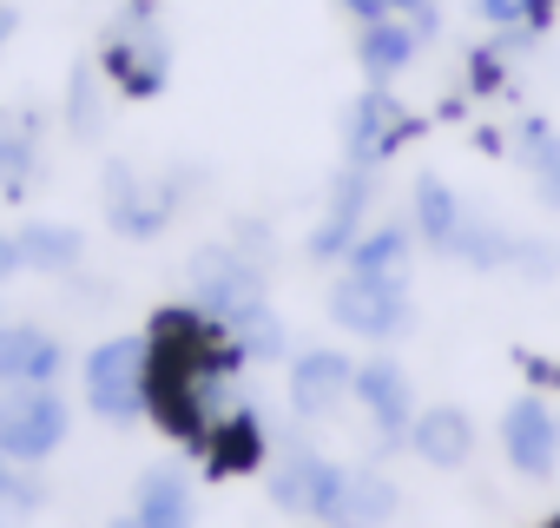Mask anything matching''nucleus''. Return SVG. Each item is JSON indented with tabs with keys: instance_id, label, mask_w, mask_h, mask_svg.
<instances>
[{
	"instance_id": "nucleus-27",
	"label": "nucleus",
	"mask_w": 560,
	"mask_h": 528,
	"mask_svg": "<svg viewBox=\"0 0 560 528\" xmlns=\"http://www.w3.org/2000/svg\"><path fill=\"white\" fill-rule=\"evenodd\" d=\"M508 278L553 285V278H560V238H547V231H521V244H514V272H508Z\"/></svg>"
},
{
	"instance_id": "nucleus-15",
	"label": "nucleus",
	"mask_w": 560,
	"mask_h": 528,
	"mask_svg": "<svg viewBox=\"0 0 560 528\" xmlns=\"http://www.w3.org/2000/svg\"><path fill=\"white\" fill-rule=\"evenodd\" d=\"M67 377V344L47 324L8 318L0 324V390H27V383H60Z\"/></svg>"
},
{
	"instance_id": "nucleus-9",
	"label": "nucleus",
	"mask_w": 560,
	"mask_h": 528,
	"mask_svg": "<svg viewBox=\"0 0 560 528\" xmlns=\"http://www.w3.org/2000/svg\"><path fill=\"white\" fill-rule=\"evenodd\" d=\"M330 469H337V456H324L317 436L291 416L284 429H277V449H270V469H264L270 508H284V515H317V502H324V489H330Z\"/></svg>"
},
{
	"instance_id": "nucleus-36",
	"label": "nucleus",
	"mask_w": 560,
	"mask_h": 528,
	"mask_svg": "<svg viewBox=\"0 0 560 528\" xmlns=\"http://www.w3.org/2000/svg\"><path fill=\"white\" fill-rule=\"evenodd\" d=\"M337 8L357 21V27H370V21H383V0H337Z\"/></svg>"
},
{
	"instance_id": "nucleus-40",
	"label": "nucleus",
	"mask_w": 560,
	"mask_h": 528,
	"mask_svg": "<svg viewBox=\"0 0 560 528\" xmlns=\"http://www.w3.org/2000/svg\"><path fill=\"white\" fill-rule=\"evenodd\" d=\"M0 324H8V318H0Z\"/></svg>"
},
{
	"instance_id": "nucleus-16",
	"label": "nucleus",
	"mask_w": 560,
	"mask_h": 528,
	"mask_svg": "<svg viewBox=\"0 0 560 528\" xmlns=\"http://www.w3.org/2000/svg\"><path fill=\"white\" fill-rule=\"evenodd\" d=\"M270 449H277V436L264 429V416L244 403V410H231V416H218L211 423V436H205V469L211 475H264L270 469Z\"/></svg>"
},
{
	"instance_id": "nucleus-35",
	"label": "nucleus",
	"mask_w": 560,
	"mask_h": 528,
	"mask_svg": "<svg viewBox=\"0 0 560 528\" xmlns=\"http://www.w3.org/2000/svg\"><path fill=\"white\" fill-rule=\"evenodd\" d=\"M14 34H21V8H14V0H0V60H8Z\"/></svg>"
},
{
	"instance_id": "nucleus-38",
	"label": "nucleus",
	"mask_w": 560,
	"mask_h": 528,
	"mask_svg": "<svg viewBox=\"0 0 560 528\" xmlns=\"http://www.w3.org/2000/svg\"><path fill=\"white\" fill-rule=\"evenodd\" d=\"M14 469H21V462H14V456H8V449H0V482H8V475H14Z\"/></svg>"
},
{
	"instance_id": "nucleus-12",
	"label": "nucleus",
	"mask_w": 560,
	"mask_h": 528,
	"mask_svg": "<svg viewBox=\"0 0 560 528\" xmlns=\"http://www.w3.org/2000/svg\"><path fill=\"white\" fill-rule=\"evenodd\" d=\"M501 462L521 482H553L560 475V410L540 390H527L501 410Z\"/></svg>"
},
{
	"instance_id": "nucleus-34",
	"label": "nucleus",
	"mask_w": 560,
	"mask_h": 528,
	"mask_svg": "<svg viewBox=\"0 0 560 528\" xmlns=\"http://www.w3.org/2000/svg\"><path fill=\"white\" fill-rule=\"evenodd\" d=\"M27 272V264H21V244H14V231H0V285H14Z\"/></svg>"
},
{
	"instance_id": "nucleus-2",
	"label": "nucleus",
	"mask_w": 560,
	"mask_h": 528,
	"mask_svg": "<svg viewBox=\"0 0 560 528\" xmlns=\"http://www.w3.org/2000/svg\"><path fill=\"white\" fill-rule=\"evenodd\" d=\"M100 73L126 100H159L165 93L172 41H165V21H159L152 0H126V8H119V21L106 27V47H100Z\"/></svg>"
},
{
	"instance_id": "nucleus-33",
	"label": "nucleus",
	"mask_w": 560,
	"mask_h": 528,
	"mask_svg": "<svg viewBox=\"0 0 560 528\" xmlns=\"http://www.w3.org/2000/svg\"><path fill=\"white\" fill-rule=\"evenodd\" d=\"M409 27L422 34V47H435V41H442V8H435V0H429V8H416V14H409Z\"/></svg>"
},
{
	"instance_id": "nucleus-8",
	"label": "nucleus",
	"mask_w": 560,
	"mask_h": 528,
	"mask_svg": "<svg viewBox=\"0 0 560 528\" xmlns=\"http://www.w3.org/2000/svg\"><path fill=\"white\" fill-rule=\"evenodd\" d=\"M357 364L350 351H330V344H311L284 364V397H291V416L304 429H324L343 416V403L357 397Z\"/></svg>"
},
{
	"instance_id": "nucleus-28",
	"label": "nucleus",
	"mask_w": 560,
	"mask_h": 528,
	"mask_svg": "<svg viewBox=\"0 0 560 528\" xmlns=\"http://www.w3.org/2000/svg\"><path fill=\"white\" fill-rule=\"evenodd\" d=\"M521 165H527V185H534V198H540L547 211H560V133H547V139H540V146H534Z\"/></svg>"
},
{
	"instance_id": "nucleus-6",
	"label": "nucleus",
	"mask_w": 560,
	"mask_h": 528,
	"mask_svg": "<svg viewBox=\"0 0 560 528\" xmlns=\"http://www.w3.org/2000/svg\"><path fill=\"white\" fill-rule=\"evenodd\" d=\"M357 416L370 423V456L363 462H383L396 449H409V429L422 416V397H416V377L383 351V357H363L357 364Z\"/></svg>"
},
{
	"instance_id": "nucleus-39",
	"label": "nucleus",
	"mask_w": 560,
	"mask_h": 528,
	"mask_svg": "<svg viewBox=\"0 0 560 528\" xmlns=\"http://www.w3.org/2000/svg\"><path fill=\"white\" fill-rule=\"evenodd\" d=\"M106 528H139V521H132V515H113V521H106Z\"/></svg>"
},
{
	"instance_id": "nucleus-31",
	"label": "nucleus",
	"mask_w": 560,
	"mask_h": 528,
	"mask_svg": "<svg viewBox=\"0 0 560 528\" xmlns=\"http://www.w3.org/2000/svg\"><path fill=\"white\" fill-rule=\"evenodd\" d=\"M527 8L534 0H475V21L488 34H508V27H527Z\"/></svg>"
},
{
	"instance_id": "nucleus-11",
	"label": "nucleus",
	"mask_w": 560,
	"mask_h": 528,
	"mask_svg": "<svg viewBox=\"0 0 560 528\" xmlns=\"http://www.w3.org/2000/svg\"><path fill=\"white\" fill-rule=\"evenodd\" d=\"M402 515V482L383 475L376 462H337L330 489L317 502V528H389Z\"/></svg>"
},
{
	"instance_id": "nucleus-19",
	"label": "nucleus",
	"mask_w": 560,
	"mask_h": 528,
	"mask_svg": "<svg viewBox=\"0 0 560 528\" xmlns=\"http://www.w3.org/2000/svg\"><path fill=\"white\" fill-rule=\"evenodd\" d=\"M416 60H422V34H416L409 21L383 14V21L357 27V67H363V80H370V87H396Z\"/></svg>"
},
{
	"instance_id": "nucleus-32",
	"label": "nucleus",
	"mask_w": 560,
	"mask_h": 528,
	"mask_svg": "<svg viewBox=\"0 0 560 528\" xmlns=\"http://www.w3.org/2000/svg\"><path fill=\"white\" fill-rule=\"evenodd\" d=\"M0 133H14V139H47V113H40V106H0Z\"/></svg>"
},
{
	"instance_id": "nucleus-22",
	"label": "nucleus",
	"mask_w": 560,
	"mask_h": 528,
	"mask_svg": "<svg viewBox=\"0 0 560 528\" xmlns=\"http://www.w3.org/2000/svg\"><path fill=\"white\" fill-rule=\"evenodd\" d=\"M514 244H521V231H508L501 218H488V211H468V225H462V238H455V264L462 272H481V278H501V272H514Z\"/></svg>"
},
{
	"instance_id": "nucleus-21",
	"label": "nucleus",
	"mask_w": 560,
	"mask_h": 528,
	"mask_svg": "<svg viewBox=\"0 0 560 528\" xmlns=\"http://www.w3.org/2000/svg\"><path fill=\"white\" fill-rule=\"evenodd\" d=\"M416 257H422L416 225H409V218H383V225H370V231L357 238V251H350L343 272H363V278H409Z\"/></svg>"
},
{
	"instance_id": "nucleus-37",
	"label": "nucleus",
	"mask_w": 560,
	"mask_h": 528,
	"mask_svg": "<svg viewBox=\"0 0 560 528\" xmlns=\"http://www.w3.org/2000/svg\"><path fill=\"white\" fill-rule=\"evenodd\" d=\"M416 8H429V0H383V14H396V21H409Z\"/></svg>"
},
{
	"instance_id": "nucleus-4",
	"label": "nucleus",
	"mask_w": 560,
	"mask_h": 528,
	"mask_svg": "<svg viewBox=\"0 0 560 528\" xmlns=\"http://www.w3.org/2000/svg\"><path fill=\"white\" fill-rule=\"evenodd\" d=\"M185 305L205 311L211 324H231V318L270 305V272L250 264L244 251H231V238H211L185 257Z\"/></svg>"
},
{
	"instance_id": "nucleus-13",
	"label": "nucleus",
	"mask_w": 560,
	"mask_h": 528,
	"mask_svg": "<svg viewBox=\"0 0 560 528\" xmlns=\"http://www.w3.org/2000/svg\"><path fill=\"white\" fill-rule=\"evenodd\" d=\"M475 449H481V423L462 403H422V416L409 429V456L422 469H448L455 475V469L475 462Z\"/></svg>"
},
{
	"instance_id": "nucleus-20",
	"label": "nucleus",
	"mask_w": 560,
	"mask_h": 528,
	"mask_svg": "<svg viewBox=\"0 0 560 528\" xmlns=\"http://www.w3.org/2000/svg\"><path fill=\"white\" fill-rule=\"evenodd\" d=\"M60 126L73 146H100L113 126V80L100 73V60H73L67 73V100H60Z\"/></svg>"
},
{
	"instance_id": "nucleus-10",
	"label": "nucleus",
	"mask_w": 560,
	"mask_h": 528,
	"mask_svg": "<svg viewBox=\"0 0 560 528\" xmlns=\"http://www.w3.org/2000/svg\"><path fill=\"white\" fill-rule=\"evenodd\" d=\"M337 133H343V159H350V165L383 172V165L416 139V119H409V106L396 100V87H363V93L343 106Z\"/></svg>"
},
{
	"instance_id": "nucleus-24",
	"label": "nucleus",
	"mask_w": 560,
	"mask_h": 528,
	"mask_svg": "<svg viewBox=\"0 0 560 528\" xmlns=\"http://www.w3.org/2000/svg\"><path fill=\"white\" fill-rule=\"evenodd\" d=\"M47 185V139H14L0 133V198L21 205Z\"/></svg>"
},
{
	"instance_id": "nucleus-26",
	"label": "nucleus",
	"mask_w": 560,
	"mask_h": 528,
	"mask_svg": "<svg viewBox=\"0 0 560 528\" xmlns=\"http://www.w3.org/2000/svg\"><path fill=\"white\" fill-rule=\"evenodd\" d=\"M47 502H54L47 475H40V469H14L8 482H0V528H27Z\"/></svg>"
},
{
	"instance_id": "nucleus-1",
	"label": "nucleus",
	"mask_w": 560,
	"mask_h": 528,
	"mask_svg": "<svg viewBox=\"0 0 560 528\" xmlns=\"http://www.w3.org/2000/svg\"><path fill=\"white\" fill-rule=\"evenodd\" d=\"M152 337L145 331H113L100 337L86 357H80V390H86V410L106 423V429H132V423H152Z\"/></svg>"
},
{
	"instance_id": "nucleus-5",
	"label": "nucleus",
	"mask_w": 560,
	"mask_h": 528,
	"mask_svg": "<svg viewBox=\"0 0 560 528\" xmlns=\"http://www.w3.org/2000/svg\"><path fill=\"white\" fill-rule=\"evenodd\" d=\"M100 205H106V231L126 238V244L165 238L172 218L185 211V205L172 198V185H165L159 172L132 165V159H106V165H100Z\"/></svg>"
},
{
	"instance_id": "nucleus-14",
	"label": "nucleus",
	"mask_w": 560,
	"mask_h": 528,
	"mask_svg": "<svg viewBox=\"0 0 560 528\" xmlns=\"http://www.w3.org/2000/svg\"><path fill=\"white\" fill-rule=\"evenodd\" d=\"M126 515L139 528H198V482L178 462H152V469L132 475Z\"/></svg>"
},
{
	"instance_id": "nucleus-17",
	"label": "nucleus",
	"mask_w": 560,
	"mask_h": 528,
	"mask_svg": "<svg viewBox=\"0 0 560 528\" xmlns=\"http://www.w3.org/2000/svg\"><path fill=\"white\" fill-rule=\"evenodd\" d=\"M14 244H21V264L34 278H73L86 272V231L67 225V218H27L14 225Z\"/></svg>"
},
{
	"instance_id": "nucleus-3",
	"label": "nucleus",
	"mask_w": 560,
	"mask_h": 528,
	"mask_svg": "<svg viewBox=\"0 0 560 528\" xmlns=\"http://www.w3.org/2000/svg\"><path fill=\"white\" fill-rule=\"evenodd\" d=\"M324 311L357 344H402L422 324L409 278H363V272H337L324 291Z\"/></svg>"
},
{
	"instance_id": "nucleus-18",
	"label": "nucleus",
	"mask_w": 560,
	"mask_h": 528,
	"mask_svg": "<svg viewBox=\"0 0 560 528\" xmlns=\"http://www.w3.org/2000/svg\"><path fill=\"white\" fill-rule=\"evenodd\" d=\"M409 225H416L422 251L448 257V251H455V238H462V225H468V198H462L442 172H422V179H416V192H409Z\"/></svg>"
},
{
	"instance_id": "nucleus-7",
	"label": "nucleus",
	"mask_w": 560,
	"mask_h": 528,
	"mask_svg": "<svg viewBox=\"0 0 560 528\" xmlns=\"http://www.w3.org/2000/svg\"><path fill=\"white\" fill-rule=\"evenodd\" d=\"M73 436V403L60 383H27V390H0V449L21 469H47Z\"/></svg>"
},
{
	"instance_id": "nucleus-29",
	"label": "nucleus",
	"mask_w": 560,
	"mask_h": 528,
	"mask_svg": "<svg viewBox=\"0 0 560 528\" xmlns=\"http://www.w3.org/2000/svg\"><path fill=\"white\" fill-rule=\"evenodd\" d=\"M231 251H244L250 264H264V272H270V264H277V225L270 218H257V211H244V218H231Z\"/></svg>"
},
{
	"instance_id": "nucleus-25",
	"label": "nucleus",
	"mask_w": 560,
	"mask_h": 528,
	"mask_svg": "<svg viewBox=\"0 0 560 528\" xmlns=\"http://www.w3.org/2000/svg\"><path fill=\"white\" fill-rule=\"evenodd\" d=\"M376 198H383V172H370V165H337L330 172V192H324V211H343V218H357V225H370V211H376Z\"/></svg>"
},
{
	"instance_id": "nucleus-23",
	"label": "nucleus",
	"mask_w": 560,
	"mask_h": 528,
	"mask_svg": "<svg viewBox=\"0 0 560 528\" xmlns=\"http://www.w3.org/2000/svg\"><path fill=\"white\" fill-rule=\"evenodd\" d=\"M218 331L244 351L250 370L257 364H291V331H284V318H277V305H257V311H244V318H231Z\"/></svg>"
},
{
	"instance_id": "nucleus-30",
	"label": "nucleus",
	"mask_w": 560,
	"mask_h": 528,
	"mask_svg": "<svg viewBox=\"0 0 560 528\" xmlns=\"http://www.w3.org/2000/svg\"><path fill=\"white\" fill-rule=\"evenodd\" d=\"M60 285H67V305H73V311H113V285H106V278L73 272V278H60Z\"/></svg>"
}]
</instances>
